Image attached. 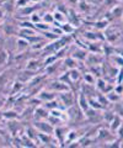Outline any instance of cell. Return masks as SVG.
I'll return each mask as SVG.
<instances>
[{"instance_id": "15", "label": "cell", "mask_w": 123, "mask_h": 148, "mask_svg": "<svg viewBox=\"0 0 123 148\" xmlns=\"http://www.w3.org/2000/svg\"><path fill=\"white\" fill-rule=\"evenodd\" d=\"M59 27L63 30L64 35H71L75 32V27L73 26V24H69V22H63V24L59 25Z\"/></svg>"}, {"instance_id": "8", "label": "cell", "mask_w": 123, "mask_h": 148, "mask_svg": "<svg viewBox=\"0 0 123 148\" xmlns=\"http://www.w3.org/2000/svg\"><path fill=\"white\" fill-rule=\"evenodd\" d=\"M85 62L89 64V66H97L102 62V57L97 53H91V54H88V57H86Z\"/></svg>"}, {"instance_id": "4", "label": "cell", "mask_w": 123, "mask_h": 148, "mask_svg": "<svg viewBox=\"0 0 123 148\" xmlns=\"http://www.w3.org/2000/svg\"><path fill=\"white\" fill-rule=\"evenodd\" d=\"M97 135H96V141L103 142V143H108L110 141L115 140V137L112 135V131H107V130H97Z\"/></svg>"}, {"instance_id": "26", "label": "cell", "mask_w": 123, "mask_h": 148, "mask_svg": "<svg viewBox=\"0 0 123 148\" xmlns=\"http://www.w3.org/2000/svg\"><path fill=\"white\" fill-rule=\"evenodd\" d=\"M53 17H54V22H58V24H63V22H65V15L64 14H62L60 11H56L53 12Z\"/></svg>"}, {"instance_id": "17", "label": "cell", "mask_w": 123, "mask_h": 148, "mask_svg": "<svg viewBox=\"0 0 123 148\" xmlns=\"http://www.w3.org/2000/svg\"><path fill=\"white\" fill-rule=\"evenodd\" d=\"M41 67V63L37 61V59H30L29 62H27V66H26V69H29V71H32V72H36L38 71Z\"/></svg>"}, {"instance_id": "6", "label": "cell", "mask_w": 123, "mask_h": 148, "mask_svg": "<svg viewBox=\"0 0 123 148\" xmlns=\"http://www.w3.org/2000/svg\"><path fill=\"white\" fill-rule=\"evenodd\" d=\"M57 95H58V92L47 89V90H43V91L39 92V94H38V99L42 101V103H44V101H49V100L57 99Z\"/></svg>"}, {"instance_id": "22", "label": "cell", "mask_w": 123, "mask_h": 148, "mask_svg": "<svg viewBox=\"0 0 123 148\" xmlns=\"http://www.w3.org/2000/svg\"><path fill=\"white\" fill-rule=\"evenodd\" d=\"M35 29L39 31V32H42V31H48V30H51L52 29V25H49L47 24V22H37V24H35Z\"/></svg>"}, {"instance_id": "35", "label": "cell", "mask_w": 123, "mask_h": 148, "mask_svg": "<svg viewBox=\"0 0 123 148\" xmlns=\"http://www.w3.org/2000/svg\"><path fill=\"white\" fill-rule=\"evenodd\" d=\"M41 20H42V17H41L37 12H33L30 15V21L33 22V24H37V22H39Z\"/></svg>"}, {"instance_id": "24", "label": "cell", "mask_w": 123, "mask_h": 148, "mask_svg": "<svg viewBox=\"0 0 123 148\" xmlns=\"http://www.w3.org/2000/svg\"><path fill=\"white\" fill-rule=\"evenodd\" d=\"M106 96L110 103H117V101L121 99V95L117 94L116 91H108V92H106Z\"/></svg>"}, {"instance_id": "29", "label": "cell", "mask_w": 123, "mask_h": 148, "mask_svg": "<svg viewBox=\"0 0 123 148\" xmlns=\"http://www.w3.org/2000/svg\"><path fill=\"white\" fill-rule=\"evenodd\" d=\"M69 75H70V79H71V82L74 83V82H76L80 78V72H79V69L78 68H73V69H70L69 71Z\"/></svg>"}, {"instance_id": "14", "label": "cell", "mask_w": 123, "mask_h": 148, "mask_svg": "<svg viewBox=\"0 0 123 148\" xmlns=\"http://www.w3.org/2000/svg\"><path fill=\"white\" fill-rule=\"evenodd\" d=\"M3 31L4 34L7 35V36H12V35H17V27L16 25H12V24H5L3 26Z\"/></svg>"}, {"instance_id": "37", "label": "cell", "mask_w": 123, "mask_h": 148, "mask_svg": "<svg viewBox=\"0 0 123 148\" xmlns=\"http://www.w3.org/2000/svg\"><path fill=\"white\" fill-rule=\"evenodd\" d=\"M118 4V0H105V5H107V6H115Z\"/></svg>"}, {"instance_id": "32", "label": "cell", "mask_w": 123, "mask_h": 148, "mask_svg": "<svg viewBox=\"0 0 123 148\" xmlns=\"http://www.w3.org/2000/svg\"><path fill=\"white\" fill-rule=\"evenodd\" d=\"M60 82H63V83H65V84H68V85H71L73 84V82H71V79H70V75H69V72H67V73H64L63 75H60L58 78Z\"/></svg>"}, {"instance_id": "36", "label": "cell", "mask_w": 123, "mask_h": 148, "mask_svg": "<svg viewBox=\"0 0 123 148\" xmlns=\"http://www.w3.org/2000/svg\"><path fill=\"white\" fill-rule=\"evenodd\" d=\"M29 3H31V0H16L15 1V6L16 8H22L29 5Z\"/></svg>"}, {"instance_id": "30", "label": "cell", "mask_w": 123, "mask_h": 148, "mask_svg": "<svg viewBox=\"0 0 123 148\" xmlns=\"http://www.w3.org/2000/svg\"><path fill=\"white\" fill-rule=\"evenodd\" d=\"M47 121L51 125H53V126H59L60 123H63V121L57 117V116H53V115H51V114H49V116L47 117Z\"/></svg>"}, {"instance_id": "41", "label": "cell", "mask_w": 123, "mask_h": 148, "mask_svg": "<svg viewBox=\"0 0 123 148\" xmlns=\"http://www.w3.org/2000/svg\"><path fill=\"white\" fill-rule=\"evenodd\" d=\"M4 104H5V100H4V99H0V109H1L3 106H4Z\"/></svg>"}, {"instance_id": "12", "label": "cell", "mask_w": 123, "mask_h": 148, "mask_svg": "<svg viewBox=\"0 0 123 148\" xmlns=\"http://www.w3.org/2000/svg\"><path fill=\"white\" fill-rule=\"evenodd\" d=\"M9 61V52L4 48L3 41H0V67H3L4 64H6Z\"/></svg>"}, {"instance_id": "31", "label": "cell", "mask_w": 123, "mask_h": 148, "mask_svg": "<svg viewBox=\"0 0 123 148\" xmlns=\"http://www.w3.org/2000/svg\"><path fill=\"white\" fill-rule=\"evenodd\" d=\"M58 61V58H57V56L56 54H49L47 58L44 59V62H43V66L44 67H47L49 66V64H53V63H56Z\"/></svg>"}, {"instance_id": "3", "label": "cell", "mask_w": 123, "mask_h": 148, "mask_svg": "<svg viewBox=\"0 0 123 148\" xmlns=\"http://www.w3.org/2000/svg\"><path fill=\"white\" fill-rule=\"evenodd\" d=\"M68 130L67 127H63V126H57L56 128H54V131H53V135H56L57 137V142L58 143H60V147H64V143H65V138H67V133H68Z\"/></svg>"}, {"instance_id": "42", "label": "cell", "mask_w": 123, "mask_h": 148, "mask_svg": "<svg viewBox=\"0 0 123 148\" xmlns=\"http://www.w3.org/2000/svg\"><path fill=\"white\" fill-rule=\"evenodd\" d=\"M3 119H4V115H3L1 111H0V120H3Z\"/></svg>"}, {"instance_id": "38", "label": "cell", "mask_w": 123, "mask_h": 148, "mask_svg": "<svg viewBox=\"0 0 123 148\" xmlns=\"http://www.w3.org/2000/svg\"><path fill=\"white\" fill-rule=\"evenodd\" d=\"M22 86H24V85H22V83H19V82H17V83H15V84H14V89H12V94H14V92H15L16 90H20V89H22Z\"/></svg>"}, {"instance_id": "45", "label": "cell", "mask_w": 123, "mask_h": 148, "mask_svg": "<svg viewBox=\"0 0 123 148\" xmlns=\"http://www.w3.org/2000/svg\"><path fill=\"white\" fill-rule=\"evenodd\" d=\"M0 24H1V20H0Z\"/></svg>"}, {"instance_id": "33", "label": "cell", "mask_w": 123, "mask_h": 148, "mask_svg": "<svg viewBox=\"0 0 123 148\" xmlns=\"http://www.w3.org/2000/svg\"><path fill=\"white\" fill-rule=\"evenodd\" d=\"M113 117H115V112H112V111H105V114L102 115V119L105 121H107L108 123L112 121Z\"/></svg>"}, {"instance_id": "13", "label": "cell", "mask_w": 123, "mask_h": 148, "mask_svg": "<svg viewBox=\"0 0 123 148\" xmlns=\"http://www.w3.org/2000/svg\"><path fill=\"white\" fill-rule=\"evenodd\" d=\"M122 123H123L122 117L120 116V115H115V117H113L112 121L110 122V130H111L112 132H116L117 130H118V127H120Z\"/></svg>"}, {"instance_id": "20", "label": "cell", "mask_w": 123, "mask_h": 148, "mask_svg": "<svg viewBox=\"0 0 123 148\" xmlns=\"http://www.w3.org/2000/svg\"><path fill=\"white\" fill-rule=\"evenodd\" d=\"M111 15L113 17H122V15H123V6H121L120 4L115 5L111 9Z\"/></svg>"}, {"instance_id": "7", "label": "cell", "mask_w": 123, "mask_h": 148, "mask_svg": "<svg viewBox=\"0 0 123 148\" xmlns=\"http://www.w3.org/2000/svg\"><path fill=\"white\" fill-rule=\"evenodd\" d=\"M78 106H79V109H81V111H83V112H85V111L90 108V106H89L88 96H86V94H85L84 91H80V94H79V98H78Z\"/></svg>"}, {"instance_id": "25", "label": "cell", "mask_w": 123, "mask_h": 148, "mask_svg": "<svg viewBox=\"0 0 123 148\" xmlns=\"http://www.w3.org/2000/svg\"><path fill=\"white\" fill-rule=\"evenodd\" d=\"M83 79L85 83H88V85H94L96 83V78L94 77V74L91 73H85L83 75Z\"/></svg>"}, {"instance_id": "5", "label": "cell", "mask_w": 123, "mask_h": 148, "mask_svg": "<svg viewBox=\"0 0 123 148\" xmlns=\"http://www.w3.org/2000/svg\"><path fill=\"white\" fill-rule=\"evenodd\" d=\"M47 89L49 90H52V91H56V92H63V91H67V90H69V85L65 84V83H63L60 80H56V82H52L51 84H49L47 86Z\"/></svg>"}, {"instance_id": "48", "label": "cell", "mask_w": 123, "mask_h": 148, "mask_svg": "<svg viewBox=\"0 0 123 148\" xmlns=\"http://www.w3.org/2000/svg\"><path fill=\"white\" fill-rule=\"evenodd\" d=\"M122 1H123V0H122Z\"/></svg>"}, {"instance_id": "40", "label": "cell", "mask_w": 123, "mask_h": 148, "mask_svg": "<svg viewBox=\"0 0 123 148\" xmlns=\"http://www.w3.org/2000/svg\"><path fill=\"white\" fill-rule=\"evenodd\" d=\"M4 16H5V10L3 8H0V20H3Z\"/></svg>"}, {"instance_id": "10", "label": "cell", "mask_w": 123, "mask_h": 148, "mask_svg": "<svg viewBox=\"0 0 123 148\" xmlns=\"http://www.w3.org/2000/svg\"><path fill=\"white\" fill-rule=\"evenodd\" d=\"M71 57L73 58H75L76 61H85L86 57H88V49L86 48H78V49H75L74 52L71 53Z\"/></svg>"}, {"instance_id": "47", "label": "cell", "mask_w": 123, "mask_h": 148, "mask_svg": "<svg viewBox=\"0 0 123 148\" xmlns=\"http://www.w3.org/2000/svg\"><path fill=\"white\" fill-rule=\"evenodd\" d=\"M122 17H123V15H122Z\"/></svg>"}, {"instance_id": "11", "label": "cell", "mask_w": 123, "mask_h": 148, "mask_svg": "<svg viewBox=\"0 0 123 148\" xmlns=\"http://www.w3.org/2000/svg\"><path fill=\"white\" fill-rule=\"evenodd\" d=\"M19 9V12L21 14V16H29L31 14H33L37 11L38 6H33V5H26V6H22V8H17Z\"/></svg>"}, {"instance_id": "39", "label": "cell", "mask_w": 123, "mask_h": 148, "mask_svg": "<svg viewBox=\"0 0 123 148\" xmlns=\"http://www.w3.org/2000/svg\"><path fill=\"white\" fill-rule=\"evenodd\" d=\"M79 8L81 9V10H84V11H89V4H86L84 1H81L79 4Z\"/></svg>"}, {"instance_id": "18", "label": "cell", "mask_w": 123, "mask_h": 148, "mask_svg": "<svg viewBox=\"0 0 123 148\" xmlns=\"http://www.w3.org/2000/svg\"><path fill=\"white\" fill-rule=\"evenodd\" d=\"M64 64H65V67H67V68H69V69H73V68H78L79 61H76L75 58H73L71 56H70V57L65 58V61H64Z\"/></svg>"}, {"instance_id": "46", "label": "cell", "mask_w": 123, "mask_h": 148, "mask_svg": "<svg viewBox=\"0 0 123 148\" xmlns=\"http://www.w3.org/2000/svg\"><path fill=\"white\" fill-rule=\"evenodd\" d=\"M0 41H1V38H0Z\"/></svg>"}, {"instance_id": "1", "label": "cell", "mask_w": 123, "mask_h": 148, "mask_svg": "<svg viewBox=\"0 0 123 148\" xmlns=\"http://www.w3.org/2000/svg\"><path fill=\"white\" fill-rule=\"evenodd\" d=\"M58 98H59V101H60V104H63V106H64V108H68V109L71 108V106L75 104V101H76L75 95L73 94L70 90L59 92V94H58Z\"/></svg>"}, {"instance_id": "19", "label": "cell", "mask_w": 123, "mask_h": 148, "mask_svg": "<svg viewBox=\"0 0 123 148\" xmlns=\"http://www.w3.org/2000/svg\"><path fill=\"white\" fill-rule=\"evenodd\" d=\"M16 45H17L19 51H24V49H27L30 47V43L27 42V40H25L24 37H19L17 41H16Z\"/></svg>"}, {"instance_id": "21", "label": "cell", "mask_w": 123, "mask_h": 148, "mask_svg": "<svg viewBox=\"0 0 123 148\" xmlns=\"http://www.w3.org/2000/svg\"><path fill=\"white\" fill-rule=\"evenodd\" d=\"M3 115H4V119H7L9 121H12V120H16L17 117H19V114H17L16 111H14V110L4 111Z\"/></svg>"}, {"instance_id": "23", "label": "cell", "mask_w": 123, "mask_h": 148, "mask_svg": "<svg viewBox=\"0 0 123 148\" xmlns=\"http://www.w3.org/2000/svg\"><path fill=\"white\" fill-rule=\"evenodd\" d=\"M43 106L46 109H48L49 111L53 110V109H58L59 108V103L57 99H53V100H49V101H44Z\"/></svg>"}, {"instance_id": "34", "label": "cell", "mask_w": 123, "mask_h": 148, "mask_svg": "<svg viewBox=\"0 0 123 148\" xmlns=\"http://www.w3.org/2000/svg\"><path fill=\"white\" fill-rule=\"evenodd\" d=\"M42 20L43 22H47V24L49 25H52L53 22H54V17H53V14H46V15L42 17Z\"/></svg>"}, {"instance_id": "27", "label": "cell", "mask_w": 123, "mask_h": 148, "mask_svg": "<svg viewBox=\"0 0 123 148\" xmlns=\"http://www.w3.org/2000/svg\"><path fill=\"white\" fill-rule=\"evenodd\" d=\"M108 20H106V18H102V20H99L95 22V27H96L97 30H105V29H107L108 27Z\"/></svg>"}, {"instance_id": "44", "label": "cell", "mask_w": 123, "mask_h": 148, "mask_svg": "<svg viewBox=\"0 0 123 148\" xmlns=\"http://www.w3.org/2000/svg\"><path fill=\"white\" fill-rule=\"evenodd\" d=\"M4 1H6V0H0V6H1L3 4H4Z\"/></svg>"}, {"instance_id": "28", "label": "cell", "mask_w": 123, "mask_h": 148, "mask_svg": "<svg viewBox=\"0 0 123 148\" xmlns=\"http://www.w3.org/2000/svg\"><path fill=\"white\" fill-rule=\"evenodd\" d=\"M96 99H97V101L100 104H101V106L103 109H106L107 106H108V104H110V101H108V99H107V96L106 95H102V94H99L97 96H96Z\"/></svg>"}, {"instance_id": "16", "label": "cell", "mask_w": 123, "mask_h": 148, "mask_svg": "<svg viewBox=\"0 0 123 148\" xmlns=\"http://www.w3.org/2000/svg\"><path fill=\"white\" fill-rule=\"evenodd\" d=\"M95 84H96V86H97V89L101 91V92H105V94H106V92H108L110 91L111 89L110 88H107V84H106V82H105L102 78H97L96 79V83H95Z\"/></svg>"}, {"instance_id": "43", "label": "cell", "mask_w": 123, "mask_h": 148, "mask_svg": "<svg viewBox=\"0 0 123 148\" xmlns=\"http://www.w3.org/2000/svg\"><path fill=\"white\" fill-rule=\"evenodd\" d=\"M41 0H31V3H39Z\"/></svg>"}, {"instance_id": "2", "label": "cell", "mask_w": 123, "mask_h": 148, "mask_svg": "<svg viewBox=\"0 0 123 148\" xmlns=\"http://www.w3.org/2000/svg\"><path fill=\"white\" fill-rule=\"evenodd\" d=\"M35 128L39 132L49 133V135H53V131H54L53 125H51L48 121H44V120H38V121H36L35 122Z\"/></svg>"}, {"instance_id": "9", "label": "cell", "mask_w": 123, "mask_h": 148, "mask_svg": "<svg viewBox=\"0 0 123 148\" xmlns=\"http://www.w3.org/2000/svg\"><path fill=\"white\" fill-rule=\"evenodd\" d=\"M35 116H36V119H38V120H47V117L49 116V110L46 109L43 105H41V106H38V108L36 109Z\"/></svg>"}]
</instances>
